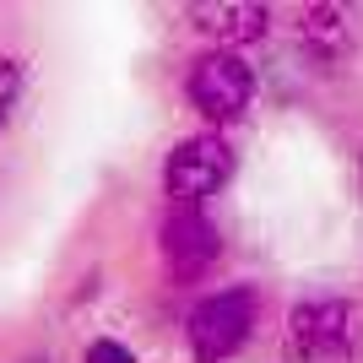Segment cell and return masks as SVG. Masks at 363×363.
<instances>
[{"label": "cell", "instance_id": "1", "mask_svg": "<svg viewBox=\"0 0 363 363\" xmlns=\"http://www.w3.org/2000/svg\"><path fill=\"white\" fill-rule=\"evenodd\" d=\"M255 320H260V293L255 288H223V293H206V298L190 309L184 320V336H190V352L201 363H223L255 336Z\"/></svg>", "mask_w": 363, "mask_h": 363}, {"label": "cell", "instance_id": "2", "mask_svg": "<svg viewBox=\"0 0 363 363\" xmlns=\"http://www.w3.org/2000/svg\"><path fill=\"white\" fill-rule=\"evenodd\" d=\"M358 347V309L342 298H303L288 309V363H342Z\"/></svg>", "mask_w": 363, "mask_h": 363}, {"label": "cell", "instance_id": "3", "mask_svg": "<svg viewBox=\"0 0 363 363\" xmlns=\"http://www.w3.org/2000/svg\"><path fill=\"white\" fill-rule=\"evenodd\" d=\"M233 174V147H228L217 130H201V136L179 141L163 163V190L168 206H201L206 196H217Z\"/></svg>", "mask_w": 363, "mask_h": 363}, {"label": "cell", "instance_id": "4", "mask_svg": "<svg viewBox=\"0 0 363 363\" xmlns=\"http://www.w3.org/2000/svg\"><path fill=\"white\" fill-rule=\"evenodd\" d=\"M184 92L212 125H228V120H239L250 108V98H255V71L233 49H206L190 65V76H184Z\"/></svg>", "mask_w": 363, "mask_h": 363}, {"label": "cell", "instance_id": "5", "mask_svg": "<svg viewBox=\"0 0 363 363\" xmlns=\"http://www.w3.org/2000/svg\"><path fill=\"white\" fill-rule=\"evenodd\" d=\"M157 250H163V272L174 282H201L223 255V239L201 206H168L163 228H157Z\"/></svg>", "mask_w": 363, "mask_h": 363}, {"label": "cell", "instance_id": "6", "mask_svg": "<svg viewBox=\"0 0 363 363\" xmlns=\"http://www.w3.org/2000/svg\"><path fill=\"white\" fill-rule=\"evenodd\" d=\"M196 28L206 33V38H217V49L228 44H255V38H266V28H272V11L266 6H250V0H223V6H196Z\"/></svg>", "mask_w": 363, "mask_h": 363}, {"label": "cell", "instance_id": "7", "mask_svg": "<svg viewBox=\"0 0 363 363\" xmlns=\"http://www.w3.org/2000/svg\"><path fill=\"white\" fill-rule=\"evenodd\" d=\"M298 44L309 49L325 71L342 65L352 55V11H342V6H309V11L298 16Z\"/></svg>", "mask_w": 363, "mask_h": 363}, {"label": "cell", "instance_id": "8", "mask_svg": "<svg viewBox=\"0 0 363 363\" xmlns=\"http://www.w3.org/2000/svg\"><path fill=\"white\" fill-rule=\"evenodd\" d=\"M16 92H22V65L0 55V125L11 120V108H16Z\"/></svg>", "mask_w": 363, "mask_h": 363}, {"label": "cell", "instance_id": "9", "mask_svg": "<svg viewBox=\"0 0 363 363\" xmlns=\"http://www.w3.org/2000/svg\"><path fill=\"white\" fill-rule=\"evenodd\" d=\"M82 363H136V352L125 347V342H108L104 336V342H92V347L82 352Z\"/></svg>", "mask_w": 363, "mask_h": 363}]
</instances>
